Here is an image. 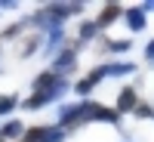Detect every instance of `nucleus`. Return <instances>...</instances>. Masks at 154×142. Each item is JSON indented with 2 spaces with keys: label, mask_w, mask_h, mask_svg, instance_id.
<instances>
[{
  "label": "nucleus",
  "mask_w": 154,
  "mask_h": 142,
  "mask_svg": "<svg viewBox=\"0 0 154 142\" xmlns=\"http://www.w3.org/2000/svg\"><path fill=\"white\" fill-rule=\"evenodd\" d=\"M102 77H108L105 65H102V68H96V71H89V74L83 77V80L77 84V87H74V90H77V96H89V93H93V90H96V84L102 80Z\"/></svg>",
  "instance_id": "nucleus-1"
},
{
  "label": "nucleus",
  "mask_w": 154,
  "mask_h": 142,
  "mask_svg": "<svg viewBox=\"0 0 154 142\" xmlns=\"http://www.w3.org/2000/svg\"><path fill=\"white\" fill-rule=\"evenodd\" d=\"M123 19H126V25H130V31H133V34H139V31L148 25V16H145V9H142V6H130V9L123 12Z\"/></svg>",
  "instance_id": "nucleus-2"
},
{
  "label": "nucleus",
  "mask_w": 154,
  "mask_h": 142,
  "mask_svg": "<svg viewBox=\"0 0 154 142\" xmlns=\"http://www.w3.org/2000/svg\"><path fill=\"white\" fill-rule=\"evenodd\" d=\"M123 12H126V9H120L117 3H105V6H102V12L96 16V25H99V28H108V25H111V22H117Z\"/></svg>",
  "instance_id": "nucleus-3"
},
{
  "label": "nucleus",
  "mask_w": 154,
  "mask_h": 142,
  "mask_svg": "<svg viewBox=\"0 0 154 142\" xmlns=\"http://www.w3.org/2000/svg\"><path fill=\"white\" fill-rule=\"evenodd\" d=\"M136 99H139V96H136V90H133V87H123V90H120V96H117V111H136V108H139V105H136Z\"/></svg>",
  "instance_id": "nucleus-4"
},
{
  "label": "nucleus",
  "mask_w": 154,
  "mask_h": 142,
  "mask_svg": "<svg viewBox=\"0 0 154 142\" xmlns=\"http://www.w3.org/2000/svg\"><path fill=\"white\" fill-rule=\"evenodd\" d=\"M25 133H28V130H25L22 121H6L3 127H0V136H3V139H25Z\"/></svg>",
  "instance_id": "nucleus-5"
},
{
  "label": "nucleus",
  "mask_w": 154,
  "mask_h": 142,
  "mask_svg": "<svg viewBox=\"0 0 154 142\" xmlns=\"http://www.w3.org/2000/svg\"><path fill=\"white\" fill-rule=\"evenodd\" d=\"M77 65V53H74V49H62V56L56 59V74L59 71H71Z\"/></svg>",
  "instance_id": "nucleus-6"
},
{
  "label": "nucleus",
  "mask_w": 154,
  "mask_h": 142,
  "mask_svg": "<svg viewBox=\"0 0 154 142\" xmlns=\"http://www.w3.org/2000/svg\"><path fill=\"white\" fill-rule=\"evenodd\" d=\"M105 71H108V77H120V74H133L136 65L133 62H111V65H105Z\"/></svg>",
  "instance_id": "nucleus-7"
},
{
  "label": "nucleus",
  "mask_w": 154,
  "mask_h": 142,
  "mask_svg": "<svg viewBox=\"0 0 154 142\" xmlns=\"http://www.w3.org/2000/svg\"><path fill=\"white\" fill-rule=\"evenodd\" d=\"M19 105V96L16 93H0V114H12Z\"/></svg>",
  "instance_id": "nucleus-8"
},
{
  "label": "nucleus",
  "mask_w": 154,
  "mask_h": 142,
  "mask_svg": "<svg viewBox=\"0 0 154 142\" xmlns=\"http://www.w3.org/2000/svg\"><path fill=\"white\" fill-rule=\"evenodd\" d=\"M99 31H102V28L96 25V19H86V22L80 25V40H93V37H96Z\"/></svg>",
  "instance_id": "nucleus-9"
},
{
  "label": "nucleus",
  "mask_w": 154,
  "mask_h": 142,
  "mask_svg": "<svg viewBox=\"0 0 154 142\" xmlns=\"http://www.w3.org/2000/svg\"><path fill=\"white\" fill-rule=\"evenodd\" d=\"M130 46H133V40H108V49H117V53H123Z\"/></svg>",
  "instance_id": "nucleus-10"
},
{
  "label": "nucleus",
  "mask_w": 154,
  "mask_h": 142,
  "mask_svg": "<svg viewBox=\"0 0 154 142\" xmlns=\"http://www.w3.org/2000/svg\"><path fill=\"white\" fill-rule=\"evenodd\" d=\"M133 114H136V118H151V114H154V108H151V105H139Z\"/></svg>",
  "instance_id": "nucleus-11"
},
{
  "label": "nucleus",
  "mask_w": 154,
  "mask_h": 142,
  "mask_svg": "<svg viewBox=\"0 0 154 142\" xmlns=\"http://www.w3.org/2000/svg\"><path fill=\"white\" fill-rule=\"evenodd\" d=\"M145 59L154 62V40H148V46H145Z\"/></svg>",
  "instance_id": "nucleus-12"
},
{
  "label": "nucleus",
  "mask_w": 154,
  "mask_h": 142,
  "mask_svg": "<svg viewBox=\"0 0 154 142\" xmlns=\"http://www.w3.org/2000/svg\"><path fill=\"white\" fill-rule=\"evenodd\" d=\"M19 3H16V0H0V9H16Z\"/></svg>",
  "instance_id": "nucleus-13"
},
{
  "label": "nucleus",
  "mask_w": 154,
  "mask_h": 142,
  "mask_svg": "<svg viewBox=\"0 0 154 142\" xmlns=\"http://www.w3.org/2000/svg\"><path fill=\"white\" fill-rule=\"evenodd\" d=\"M142 9H145V12H154V0H145V3H142Z\"/></svg>",
  "instance_id": "nucleus-14"
},
{
  "label": "nucleus",
  "mask_w": 154,
  "mask_h": 142,
  "mask_svg": "<svg viewBox=\"0 0 154 142\" xmlns=\"http://www.w3.org/2000/svg\"><path fill=\"white\" fill-rule=\"evenodd\" d=\"M0 142H6V139H3V136H0Z\"/></svg>",
  "instance_id": "nucleus-15"
}]
</instances>
